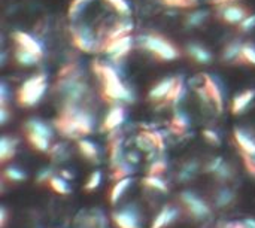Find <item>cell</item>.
<instances>
[{
	"label": "cell",
	"mask_w": 255,
	"mask_h": 228,
	"mask_svg": "<svg viewBox=\"0 0 255 228\" xmlns=\"http://www.w3.org/2000/svg\"><path fill=\"white\" fill-rule=\"evenodd\" d=\"M55 128L66 137L78 139L79 136L91 134L94 130L93 114L82 105H67L55 119Z\"/></svg>",
	"instance_id": "obj_1"
},
{
	"label": "cell",
	"mask_w": 255,
	"mask_h": 228,
	"mask_svg": "<svg viewBox=\"0 0 255 228\" xmlns=\"http://www.w3.org/2000/svg\"><path fill=\"white\" fill-rule=\"evenodd\" d=\"M55 93L63 99L64 106L82 105L88 96V87L81 78V69L75 64L66 66L60 73L55 84Z\"/></svg>",
	"instance_id": "obj_2"
},
{
	"label": "cell",
	"mask_w": 255,
	"mask_h": 228,
	"mask_svg": "<svg viewBox=\"0 0 255 228\" xmlns=\"http://www.w3.org/2000/svg\"><path fill=\"white\" fill-rule=\"evenodd\" d=\"M93 69L102 81V93L106 100L115 103L133 102V93L128 90V87L124 85L118 72L112 66L103 63H94Z\"/></svg>",
	"instance_id": "obj_3"
},
{
	"label": "cell",
	"mask_w": 255,
	"mask_h": 228,
	"mask_svg": "<svg viewBox=\"0 0 255 228\" xmlns=\"http://www.w3.org/2000/svg\"><path fill=\"white\" fill-rule=\"evenodd\" d=\"M48 79L45 73L34 75L24 81L16 91V100L22 108H31L37 105L46 93Z\"/></svg>",
	"instance_id": "obj_4"
},
{
	"label": "cell",
	"mask_w": 255,
	"mask_h": 228,
	"mask_svg": "<svg viewBox=\"0 0 255 228\" xmlns=\"http://www.w3.org/2000/svg\"><path fill=\"white\" fill-rule=\"evenodd\" d=\"M139 43L143 49H146L148 52H151L152 55L163 61H172L179 57V51L176 49V46L163 36L145 34L139 39Z\"/></svg>",
	"instance_id": "obj_5"
},
{
	"label": "cell",
	"mask_w": 255,
	"mask_h": 228,
	"mask_svg": "<svg viewBox=\"0 0 255 228\" xmlns=\"http://www.w3.org/2000/svg\"><path fill=\"white\" fill-rule=\"evenodd\" d=\"M179 208L187 218L193 221L206 220L211 215V206L191 191H184L179 196Z\"/></svg>",
	"instance_id": "obj_6"
},
{
	"label": "cell",
	"mask_w": 255,
	"mask_h": 228,
	"mask_svg": "<svg viewBox=\"0 0 255 228\" xmlns=\"http://www.w3.org/2000/svg\"><path fill=\"white\" fill-rule=\"evenodd\" d=\"M72 39H73L75 46L84 52L91 54V52L102 49V40H99L94 31L87 25L72 27Z\"/></svg>",
	"instance_id": "obj_7"
},
{
	"label": "cell",
	"mask_w": 255,
	"mask_h": 228,
	"mask_svg": "<svg viewBox=\"0 0 255 228\" xmlns=\"http://www.w3.org/2000/svg\"><path fill=\"white\" fill-rule=\"evenodd\" d=\"M131 46H133V37L127 34V36H121V37L103 42L102 51L106 52L114 61H120L130 54Z\"/></svg>",
	"instance_id": "obj_8"
},
{
	"label": "cell",
	"mask_w": 255,
	"mask_h": 228,
	"mask_svg": "<svg viewBox=\"0 0 255 228\" xmlns=\"http://www.w3.org/2000/svg\"><path fill=\"white\" fill-rule=\"evenodd\" d=\"M112 223L117 228H140V214L134 206H126L112 214Z\"/></svg>",
	"instance_id": "obj_9"
},
{
	"label": "cell",
	"mask_w": 255,
	"mask_h": 228,
	"mask_svg": "<svg viewBox=\"0 0 255 228\" xmlns=\"http://www.w3.org/2000/svg\"><path fill=\"white\" fill-rule=\"evenodd\" d=\"M248 15H250V10L241 4L223 3L220 9V18L226 24H232V25H239Z\"/></svg>",
	"instance_id": "obj_10"
},
{
	"label": "cell",
	"mask_w": 255,
	"mask_h": 228,
	"mask_svg": "<svg viewBox=\"0 0 255 228\" xmlns=\"http://www.w3.org/2000/svg\"><path fill=\"white\" fill-rule=\"evenodd\" d=\"M202 85H203L211 103L221 114L224 111V97H223V90L220 88L218 82L211 75L205 73V75H202Z\"/></svg>",
	"instance_id": "obj_11"
},
{
	"label": "cell",
	"mask_w": 255,
	"mask_h": 228,
	"mask_svg": "<svg viewBox=\"0 0 255 228\" xmlns=\"http://www.w3.org/2000/svg\"><path fill=\"white\" fill-rule=\"evenodd\" d=\"M179 78L170 76V78H164L161 81H158L148 93V99L154 103H163L166 102V99L169 97V94L172 93V90L175 88L176 82Z\"/></svg>",
	"instance_id": "obj_12"
},
{
	"label": "cell",
	"mask_w": 255,
	"mask_h": 228,
	"mask_svg": "<svg viewBox=\"0 0 255 228\" xmlns=\"http://www.w3.org/2000/svg\"><path fill=\"white\" fill-rule=\"evenodd\" d=\"M12 37L15 40V45H18V46H21V48L33 52L39 58L43 57V48H42V45L33 36H30L28 33H25V31H13L12 33Z\"/></svg>",
	"instance_id": "obj_13"
},
{
	"label": "cell",
	"mask_w": 255,
	"mask_h": 228,
	"mask_svg": "<svg viewBox=\"0 0 255 228\" xmlns=\"http://www.w3.org/2000/svg\"><path fill=\"white\" fill-rule=\"evenodd\" d=\"M181 208L179 206H164L160 214L154 218L151 228H166L169 227L170 224H173L178 217L181 215Z\"/></svg>",
	"instance_id": "obj_14"
},
{
	"label": "cell",
	"mask_w": 255,
	"mask_h": 228,
	"mask_svg": "<svg viewBox=\"0 0 255 228\" xmlns=\"http://www.w3.org/2000/svg\"><path fill=\"white\" fill-rule=\"evenodd\" d=\"M124 119H126V111H124V108L120 106V105H115V106H112V109L105 116V121H103L102 128L105 131H108V133H112L118 127H121V124L124 122Z\"/></svg>",
	"instance_id": "obj_15"
},
{
	"label": "cell",
	"mask_w": 255,
	"mask_h": 228,
	"mask_svg": "<svg viewBox=\"0 0 255 228\" xmlns=\"http://www.w3.org/2000/svg\"><path fill=\"white\" fill-rule=\"evenodd\" d=\"M233 137H235L236 145L241 148V152L255 157L254 137H251V136H250L245 130H242V128H235V131H233Z\"/></svg>",
	"instance_id": "obj_16"
},
{
	"label": "cell",
	"mask_w": 255,
	"mask_h": 228,
	"mask_svg": "<svg viewBox=\"0 0 255 228\" xmlns=\"http://www.w3.org/2000/svg\"><path fill=\"white\" fill-rule=\"evenodd\" d=\"M185 52L188 54L190 58H193L199 64H209L212 61L211 51L200 43H188L185 48Z\"/></svg>",
	"instance_id": "obj_17"
},
{
	"label": "cell",
	"mask_w": 255,
	"mask_h": 228,
	"mask_svg": "<svg viewBox=\"0 0 255 228\" xmlns=\"http://www.w3.org/2000/svg\"><path fill=\"white\" fill-rule=\"evenodd\" d=\"M255 99V90H245L238 94L232 102V112L235 115H242Z\"/></svg>",
	"instance_id": "obj_18"
},
{
	"label": "cell",
	"mask_w": 255,
	"mask_h": 228,
	"mask_svg": "<svg viewBox=\"0 0 255 228\" xmlns=\"http://www.w3.org/2000/svg\"><path fill=\"white\" fill-rule=\"evenodd\" d=\"M236 200L235 193L227 188V187H221L215 191L214 194V206H217L218 209H226L229 206H232Z\"/></svg>",
	"instance_id": "obj_19"
},
{
	"label": "cell",
	"mask_w": 255,
	"mask_h": 228,
	"mask_svg": "<svg viewBox=\"0 0 255 228\" xmlns=\"http://www.w3.org/2000/svg\"><path fill=\"white\" fill-rule=\"evenodd\" d=\"M242 46H244V43L239 40H232L230 43H227L221 52L223 63H238L241 52H242Z\"/></svg>",
	"instance_id": "obj_20"
},
{
	"label": "cell",
	"mask_w": 255,
	"mask_h": 228,
	"mask_svg": "<svg viewBox=\"0 0 255 228\" xmlns=\"http://www.w3.org/2000/svg\"><path fill=\"white\" fill-rule=\"evenodd\" d=\"M130 185H131L130 176L124 178V179H120V181H115V184H114V187L111 188V193H109V203L112 206H115L123 199V196L126 194V191L128 190Z\"/></svg>",
	"instance_id": "obj_21"
},
{
	"label": "cell",
	"mask_w": 255,
	"mask_h": 228,
	"mask_svg": "<svg viewBox=\"0 0 255 228\" xmlns=\"http://www.w3.org/2000/svg\"><path fill=\"white\" fill-rule=\"evenodd\" d=\"M199 169H200V163L197 160L185 161L178 172V181L179 182H190L199 173Z\"/></svg>",
	"instance_id": "obj_22"
},
{
	"label": "cell",
	"mask_w": 255,
	"mask_h": 228,
	"mask_svg": "<svg viewBox=\"0 0 255 228\" xmlns=\"http://www.w3.org/2000/svg\"><path fill=\"white\" fill-rule=\"evenodd\" d=\"M15 152H16V140L12 137L3 136L0 139V161L3 164L7 163L9 160L13 158Z\"/></svg>",
	"instance_id": "obj_23"
},
{
	"label": "cell",
	"mask_w": 255,
	"mask_h": 228,
	"mask_svg": "<svg viewBox=\"0 0 255 228\" xmlns=\"http://www.w3.org/2000/svg\"><path fill=\"white\" fill-rule=\"evenodd\" d=\"M13 57H15V61L21 66H25V67H30V66H34L40 61V58L37 55H34L33 52L21 48V46H15V52H13Z\"/></svg>",
	"instance_id": "obj_24"
},
{
	"label": "cell",
	"mask_w": 255,
	"mask_h": 228,
	"mask_svg": "<svg viewBox=\"0 0 255 228\" xmlns=\"http://www.w3.org/2000/svg\"><path fill=\"white\" fill-rule=\"evenodd\" d=\"M25 137H27V142L30 143V146L39 152H48L49 148H51V143H49V137H45L42 134H37V133H31V131H27L25 133Z\"/></svg>",
	"instance_id": "obj_25"
},
{
	"label": "cell",
	"mask_w": 255,
	"mask_h": 228,
	"mask_svg": "<svg viewBox=\"0 0 255 228\" xmlns=\"http://www.w3.org/2000/svg\"><path fill=\"white\" fill-rule=\"evenodd\" d=\"M133 31V22L130 21H121L118 24H115L105 36L103 42L106 40H112V39H117V37H121V36H127Z\"/></svg>",
	"instance_id": "obj_26"
},
{
	"label": "cell",
	"mask_w": 255,
	"mask_h": 228,
	"mask_svg": "<svg viewBox=\"0 0 255 228\" xmlns=\"http://www.w3.org/2000/svg\"><path fill=\"white\" fill-rule=\"evenodd\" d=\"M78 149H79L81 155L84 158H87L88 161H91V163L97 161L99 149H97V146L91 140H88V139H79L78 140Z\"/></svg>",
	"instance_id": "obj_27"
},
{
	"label": "cell",
	"mask_w": 255,
	"mask_h": 228,
	"mask_svg": "<svg viewBox=\"0 0 255 228\" xmlns=\"http://www.w3.org/2000/svg\"><path fill=\"white\" fill-rule=\"evenodd\" d=\"M24 130H25V133H27V131H31V133H37V134H42V136L49 137V139H51V136H52V131H51V128L48 127V124L43 122V121H40V119H36V118L28 119V121L25 122V125H24Z\"/></svg>",
	"instance_id": "obj_28"
},
{
	"label": "cell",
	"mask_w": 255,
	"mask_h": 228,
	"mask_svg": "<svg viewBox=\"0 0 255 228\" xmlns=\"http://www.w3.org/2000/svg\"><path fill=\"white\" fill-rule=\"evenodd\" d=\"M109 160H111V167L115 169L120 163H123V148H121V140L120 139H112L109 142Z\"/></svg>",
	"instance_id": "obj_29"
},
{
	"label": "cell",
	"mask_w": 255,
	"mask_h": 228,
	"mask_svg": "<svg viewBox=\"0 0 255 228\" xmlns=\"http://www.w3.org/2000/svg\"><path fill=\"white\" fill-rule=\"evenodd\" d=\"M142 184L143 187L152 190V191H158V193H167L169 188H167V184L160 178V176H152V175H148L142 179Z\"/></svg>",
	"instance_id": "obj_30"
},
{
	"label": "cell",
	"mask_w": 255,
	"mask_h": 228,
	"mask_svg": "<svg viewBox=\"0 0 255 228\" xmlns=\"http://www.w3.org/2000/svg\"><path fill=\"white\" fill-rule=\"evenodd\" d=\"M206 19H208L206 10H194L185 16V25L188 28H196V27H200Z\"/></svg>",
	"instance_id": "obj_31"
},
{
	"label": "cell",
	"mask_w": 255,
	"mask_h": 228,
	"mask_svg": "<svg viewBox=\"0 0 255 228\" xmlns=\"http://www.w3.org/2000/svg\"><path fill=\"white\" fill-rule=\"evenodd\" d=\"M190 125V119L185 114L182 112H176L172 118V130L176 133V134H181L184 133Z\"/></svg>",
	"instance_id": "obj_32"
},
{
	"label": "cell",
	"mask_w": 255,
	"mask_h": 228,
	"mask_svg": "<svg viewBox=\"0 0 255 228\" xmlns=\"http://www.w3.org/2000/svg\"><path fill=\"white\" fill-rule=\"evenodd\" d=\"M48 185L51 187V190L54 193H57L60 196H66V194L70 193V187H69L67 181L63 176H52V179L49 181Z\"/></svg>",
	"instance_id": "obj_33"
},
{
	"label": "cell",
	"mask_w": 255,
	"mask_h": 228,
	"mask_svg": "<svg viewBox=\"0 0 255 228\" xmlns=\"http://www.w3.org/2000/svg\"><path fill=\"white\" fill-rule=\"evenodd\" d=\"M238 63H245L250 66H255V45L254 43H244L241 57Z\"/></svg>",
	"instance_id": "obj_34"
},
{
	"label": "cell",
	"mask_w": 255,
	"mask_h": 228,
	"mask_svg": "<svg viewBox=\"0 0 255 228\" xmlns=\"http://www.w3.org/2000/svg\"><path fill=\"white\" fill-rule=\"evenodd\" d=\"M233 175H235V172H233L232 166H230V164H227V163H223V164L218 167V170L214 173V178H215L218 182L226 184V182L232 181Z\"/></svg>",
	"instance_id": "obj_35"
},
{
	"label": "cell",
	"mask_w": 255,
	"mask_h": 228,
	"mask_svg": "<svg viewBox=\"0 0 255 228\" xmlns=\"http://www.w3.org/2000/svg\"><path fill=\"white\" fill-rule=\"evenodd\" d=\"M90 1L91 0H73L69 6V18L75 21L82 13V10L90 4Z\"/></svg>",
	"instance_id": "obj_36"
},
{
	"label": "cell",
	"mask_w": 255,
	"mask_h": 228,
	"mask_svg": "<svg viewBox=\"0 0 255 228\" xmlns=\"http://www.w3.org/2000/svg\"><path fill=\"white\" fill-rule=\"evenodd\" d=\"M133 172V167L130 166L128 161H123L120 163L115 169H114V173H112V178L115 181H120V179H124V178H128V175Z\"/></svg>",
	"instance_id": "obj_37"
},
{
	"label": "cell",
	"mask_w": 255,
	"mask_h": 228,
	"mask_svg": "<svg viewBox=\"0 0 255 228\" xmlns=\"http://www.w3.org/2000/svg\"><path fill=\"white\" fill-rule=\"evenodd\" d=\"M49 157L54 161H64L69 157V149L64 145H54L49 148Z\"/></svg>",
	"instance_id": "obj_38"
},
{
	"label": "cell",
	"mask_w": 255,
	"mask_h": 228,
	"mask_svg": "<svg viewBox=\"0 0 255 228\" xmlns=\"http://www.w3.org/2000/svg\"><path fill=\"white\" fill-rule=\"evenodd\" d=\"M3 176H4V179L9 181V182H21V181L25 179V173H24L22 170L16 169V167H7V169L3 172Z\"/></svg>",
	"instance_id": "obj_39"
},
{
	"label": "cell",
	"mask_w": 255,
	"mask_h": 228,
	"mask_svg": "<svg viewBox=\"0 0 255 228\" xmlns=\"http://www.w3.org/2000/svg\"><path fill=\"white\" fill-rule=\"evenodd\" d=\"M106 3H109L120 15H124V16H128L130 15V4L127 0H105Z\"/></svg>",
	"instance_id": "obj_40"
},
{
	"label": "cell",
	"mask_w": 255,
	"mask_h": 228,
	"mask_svg": "<svg viewBox=\"0 0 255 228\" xmlns=\"http://www.w3.org/2000/svg\"><path fill=\"white\" fill-rule=\"evenodd\" d=\"M166 167H167V163L164 160H155L152 161V164L149 166L148 169V175H152V176H161L164 172H166Z\"/></svg>",
	"instance_id": "obj_41"
},
{
	"label": "cell",
	"mask_w": 255,
	"mask_h": 228,
	"mask_svg": "<svg viewBox=\"0 0 255 228\" xmlns=\"http://www.w3.org/2000/svg\"><path fill=\"white\" fill-rule=\"evenodd\" d=\"M100 182H102V173H100V172H93V173L90 175V178H88V181H87L84 190L88 191V193H90V191H94L96 188H99Z\"/></svg>",
	"instance_id": "obj_42"
},
{
	"label": "cell",
	"mask_w": 255,
	"mask_h": 228,
	"mask_svg": "<svg viewBox=\"0 0 255 228\" xmlns=\"http://www.w3.org/2000/svg\"><path fill=\"white\" fill-rule=\"evenodd\" d=\"M202 136H203V139H205L208 143H211V145H217V146H218V145L221 143V139H220L218 133L214 131V130L206 128V130L202 131Z\"/></svg>",
	"instance_id": "obj_43"
},
{
	"label": "cell",
	"mask_w": 255,
	"mask_h": 228,
	"mask_svg": "<svg viewBox=\"0 0 255 228\" xmlns=\"http://www.w3.org/2000/svg\"><path fill=\"white\" fill-rule=\"evenodd\" d=\"M224 163V160L221 158V157H215V158H212V160H209L206 164H205V167H203V170L206 172V173H211V175H214L217 170H218V167L221 166Z\"/></svg>",
	"instance_id": "obj_44"
},
{
	"label": "cell",
	"mask_w": 255,
	"mask_h": 228,
	"mask_svg": "<svg viewBox=\"0 0 255 228\" xmlns=\"http://www.w3.org/2000/svg\"><path fill=\"white\" fill-rule=\"evenodd\" d=\"M239 30L242 31V33H247V31H251V30H254L255 28V13H250L239 25Z\"/></svg>",
	"instance_id": "obj_45"
},
{
	"label": "cell",
	"mask_w": 255,
	"mask_h": 228,
	"mask_svg": "<svg viewBox=\"0 0 255 228\" xmlns=\"http://www.w3.org/2000/svg\"><path fill=\"white\" fill-rule=\"evenodd\" d=\"M163 1L175 7H193L199 3V0H163Z\"/></svg>",
	"instance_id": "obj_46"
},
{
	"label": "cell",
	"mask_w": 255,
	"mask_h": 228,
	"mask_svg": "<svg viewBox=\"0 0 255 228\" xmlns=\"http://www.w3.org/2000/svg\"><path fill=\"white\" fill-rule=\"evenodd\" d=\"M242 157H244V164H245L247 170L250 172V175L255 176V157L244 154V152H242Z\"/></svg>",
	"instance_id": "obj_47"
},
{
	"label": "cell",
	"mask_w": 255,
	"mask_h": 228,
	"mask_svg": "<svg viewBox=\"0 0 255 228\" xmlns=\"http://www.w3.org/2000/svg\"><path fill=\"white\" fill-rule=\"evenodd\" d=\"M52 179V170L51 169H43L42 172H39L36 181L37 184H49V181Z\"/></svg>",
	"instance_id": "obj_48"
},
{
	"label": "cell",
	"mask_w": 255,
	"mask_h": 228,
	"mask_svg": "<svg viewBox=\"0 0 255 228\" xmlns=\"http://www.w3.org/2000/svg\"><path fill=\"white\" fill-rule=\"evenodd\" d=\"M7 103V88L4 84H1L0 87V106H6Z\"/></svg>",
	"instance_id": "obj_49"
},
{
	"label": "cell",
	"mask_w": 255,
	"mask_h": 228,
	"mask_svg": "<svg viewBox=\"0 0 255 228\" xmlns=\"http://www.w3.org/2000/svg\"><path fill=\"white\" fill-rule=\"evenodd\" d=\"M7 116H9L7 108H6V106H0V124H1V125H4V124H6Z\"/></svg>",
	"instance_id": "obj_50"
},
{
	"label": "cell",
	"mask_w": 255,
	"mask_h": 228,
	"mask_svg": "<svg viewBox=\"0 0 255 228\" xmlns=\"http://www.w3.org/2000/svg\"><path fill=\"white\" fill-rule=\"evenodd\" d=\"M6 209L4 208H1L0 209V227L4 228V226H6Z\"/></svg>",
	"instance_id": "obj_51"
},
{
	"label": "cell",
	"mask_w": 255,
	"mask_h": 228,
	"mask_svg": "<svg viewBox=\"0 0 255 228\" xmlns=\"http://www.w3.org/2000/svg\"><path fill=\"white\" fill-rule=\"evenodd\" d=\"M223 228H247V227H245V223H229V224H226Z\"/></svg>",
	"instance_id": "obj_52"
},
{
	"label": "cell",
	"mask_w": 255,
	"mask_h": 228,
	"mask_svg": "<svg viewBox=\"0 0 255 228\" xmlns=\"http://www.w3.org/2000/svg\"><path fill=\"white\" fill-rule=\"evenodd\" d=\"M127 161H128V163H133V164H134V163H137V161H139V157H137V155H136L134 152H130V154L127 155Z\"/></svg>",
	"instance_id": "obj_53"
},
{
	"label": "cell",
	"mask_w": 255,
	"mask_h": 228,
	"mask_svg": "<svg viewBox=\"0 0 255 228\" xmlns=\"http://www.w3.org/2000/svg\"><path fill=\"white\" fill-rule=\"evenodd\" d=\"M244 223H245V227L247 228H255V220H253V218H248Z\"/></svg>",
	"instance_id": "obj_54"
},
{
	"label": "cell",
	"mask_w": 255,
	"mask_h": 228,
	"mask_svg": "<svg viewBox=\"0 0 255 228\" xmlns=\"http://www.w3.org/2000/svg\"><path fill=\"white\" fill-rule=\"evenodd\" d=\"M60 176H63V178H64L66 181H67V179H72V178H73V175H70V173H69V170H61Z\"/></svg>",
	"instance_id": "obj_55"
}]
</instances>
